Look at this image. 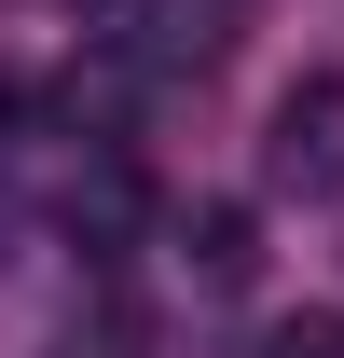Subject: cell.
Wrapping results in <instances>:
<instances>
[{"label": "cell", "mask_w": 344, "mask_h": 358, "mask_svg": "<svg viewBox=\"0 0 344 358\" xmlns=\"http://www.w3.org/2000/svg\"><path fill=\"white\" fill-rule=\"evenodd\" d=\"M261 179L275 193H344V69H303L275 110H261Z\"/></svg>", "instance_id": "cell-1"}, {"label": "cell", "mask_w": 344, "mask_h": 358, "mask_svg": "<svg viewBox=\"0 0 344 358\" xmlns=\"http://www.w3.org/2000/svg\"><path fill=\"white\" fill-rule=\"evenodd\" d=\"M179 262L207 275V289H248L261 275V221L248 207H193V221H179Z\"/></svg>", "instance_id": "cell-2"}, {"label": "cell", "mask_w": 344, "mask_h": 358, "mask_svg": "<svg viewBox=\"0 0 344 358\" xmlns=\"http://www.w3.org/2000/svg\"><path fill=\"white\" fill-rule=\"evenodd\" d=\"M261 358H344V317H289V331H275Z\"/></svg>", "instance_id": "cell-3"}]
</instances>
